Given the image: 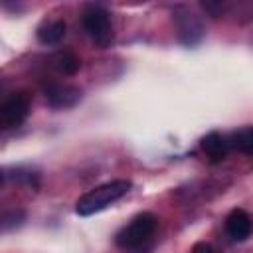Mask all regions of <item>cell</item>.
<instances>
[{
	"mask_svg": "<svg viewBox=\"0 0 253 253\" xmlns=\"http://www.w3.org/2000/svg\"><path fill=\"white\" fill-rule=\"evenodd\" d=\"M128 190H130V182L128 180H113V182L101 184V186L89 190L87 194H83L77 200L75 211L79 215H91L95 211H101L109 204L121 200Z\"/></svg>",
	"mask_w": 253,
	"mask_h": 253,
	"instance_id": "cell-1",
	"label": "cell"
},
{
	"mask_svg": "<svg viewBox=\"0 0 253 253\" xmlns=\"http://www.w3.org/2000/svg\"><path fill=\"white\" fill-rule=\"evenodd\" d=\"M156 225H158V219L152 213H148V211L138 213L117 233L115 241L123 249H136V247L144 245L154 235Z\"/></svg>",
	"mask_w": 253,
	"mask_h": 253,
	"instance_id": "cell-2",
	"label": "cell"
},
{
	"mask_svg": "<svg viewBox=\"0 0 253 253\" xmlns=\"http://www.w3.org/2000/svg\"><path fill=\"white\" fill-rule=\"evenodd\" d=\"M81 20H83L85 32L95 42V45L107 47L113 43L115 32H113V24H111V14L103 6H97V4L85 6Z\"/></svg>",
	"mask_w": 253,
	"mask_h": 253,
	"instance_id": "cell-3",
	"label": "cell"
},
{
	"mask_svg": "<svg viewBox=\"0 0 253 253\" xmlns=\"http://www.w3.org/2000/svg\"><path fill=\"white\" fill-rule=\"evenodd\" d=\"M30 113V95L28 93H12L0 107V126L4 130L20 126Z\"/></svg>",
	"mask_w": 253,
	"mask_h": 253,
	"instance_id": "cell-4",
	"label": "cell"
},
{
	"mask_svg": "<svg viewBox=\"0 0 253 253\" xmlns=\"http://www.w3.org/2000/svg\"><path fill=\"white\" fill-rule=\"evenodd\" d=\"M174 20H176V28H178V40L192 47V45H198L202 40H204V26L202 22L192 14V12H186V10H178L174 14Z\"/></svg>",
	"mask_w": 253,
	"mask_h": 253,
	"instance_id": "cell-5",
	"label": "cell"
},
{
	"mask_svg": "<svg viewBox=\"0 0 253 253\" xmlns=\"http://www.w3.org/2000/svg\"><path fill=\"white\" fill-rule=\"evenodd\" d=\"M45 101L53 109H69L81 101V91L73 85H63V83H49L43 87Z\"/></svg>",
	"mask_w": 253,
	"mask_h": 253,
	"instance_id": "cell-6",
	"label": "cell"
},
{
	"mask_svg": "<svg viewBox=\"0 0 253 253\" xmlns=\"http://www.w3.org/2000/svg\"><path fill=\"white\" fill-rule=\"evenodd\" d=\"M225 231L233 241H245L253 233V219L245 210H231L225 217Z\"/></svg>",
	"mask_w": 253,
	"mask_h": 253,
	"instance_id": "cell-7",
	"label": "cell"
},
{
	"mask_svg": "<svg viewBox=\"0 0 253 253\" xmlns=\"http://www.w3.org/2000/svg\"><path fill=\"white\" fill-rule=\"evenodd\" d=\"M65 22L63 20H49V22H43L40 28H38V40L43 43V45H55L59 43L63 38H65Z\"/></svg>",
	"mask_w": 253,
	"mask_h": 253,
	"instance_id": "cell-8",
	"label": "cell"
},
{
	"mask_svg": "<svg viewBox=\"0 0 253 253\" xmlns=\"http://www.w3.org/2000/svg\"><path fill=\"white\" fill-rule=\"evenodd\" d=\"M227 148H229V142L225 140L223 134L219 132H210L202 138V150L210 156V160L217 162V160H223L225 154H227Z\"/></svg>",
	"mask_w": 253,
	"mask_h": 253,
	"instance_id": "cell-9",
	"label": "cell"
},
{
	"mask_svg": "<svg viewBox=\"0 0 253 253\" xmlns=\"http://www.w3.org/2000/svg\"><path fill=\"white\" fill-rule=\"evenodd\" d=\"M51 61H53L55 69L61 71L63 75H75L79 71V67H81L79 57L75 53H71V51H57Z\"/></svg>",
	"mask_w": 253,
	"mask_h": 253,
	"instance_id": "cell-10",
	"label": "cell"
},
{
	"mask_svg": "<svg viewBox=\"0 0 253 253\" xmlns=\"http://www.w3.org/2000/svg\"><path fill=\"white\" fill-rule=\"evenodd\" d=\"M231 144H233V148H237L239 152L253 156V126H247V128H241V130L233 132Z\"/></svg>",
	"mask_w": 253,
	"mask_h": 253,
	"instance_id": "cell-11",
	"label": "cell"
},
{
	"mask_svg": "<svg viewBox=\"0 0 253 253\" xmlns=\"http://www.w3.org/2000/svg\"><path fill=\"white\" fill-rule=\"evenodd\" d=\"M24 219H26V213H24L22 210L4 211V215H2V229H4V231H10V229H14V227H20Z\"/></svg>",
	"mask_w": 253,
	"mask_h": 253,
	"instance_id": "cell-12",
	"label": "cell"
},
{
	"mask_svg": "<svg viewBox=\"0 0 253 253\" xmlns=\"http://www.w3.org/2000/svg\"><path fill=\"white\" fill-rule=\"evenodd\" d=\"M14 180L26 182L28 186H34V188L40 186V176L32 170H24V168H14Z\"/></svg>",
	"mask_w": 253,
	"mask_h": 253,
	"instance_id": "cell-13",
	"label": "cell"
},
{
	"mask_svg": "<svg viewBox=\"0 0 253 253\" xmlns=\"http://www.w3.org/2000/svg\"><path fill=\"white\" fill-rule=\"evenodd\" d=\"M223 2H202V8L208 12V14H211V18H217L221 12H223Z\"/></svg>",
	"mask_w": 253,
	"mask_h": 253,
	"instance_id": "cell-14",
	"label": "cell"
},
{
	"mask_svg": "<svg viewBox=\"0 0 253 253\" xmlns=\"http://www.w3.org/2000/svg\"><path fill=\"white\" fill-rule=\"evenodd\" d=\"M192 253H217L210 243H206V241H200V243H196L194 247H192Z\"/></svg>",
	"mask_w": 253,
	"mask_h": 253,
	"instance_id": "cell-15",
	"label": "cell"
}]
</instances>
